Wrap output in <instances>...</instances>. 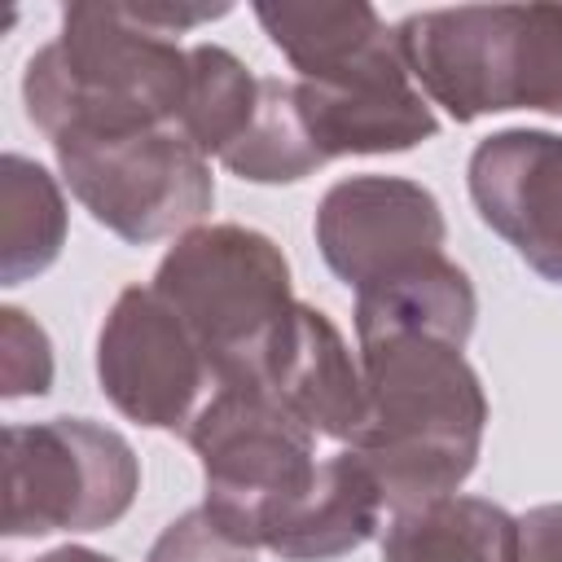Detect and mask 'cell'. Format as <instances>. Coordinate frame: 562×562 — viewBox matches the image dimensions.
Returning <instances> with one entry per match:
<instances>
[{"instance_id": "6da1fadb", "label": "cell", "mask_w": 562, "mask_h": 562, "mask_svg": "<svg viewBox=\"0 0 562 562\" xmlns=\"http://www.w3.org/2000/svg\"><path fill=\"white\" fill-rule=\"evenodd\" d=\"M369 413L347 443L391 509H413L474 474L487 395L461 347L426 334H395L360 347Z\"/></svg>"}, {"instance_id": "7a4b0ae2", "label": "cell", "mask_w": 562, "mask_h": 562, "mask_svg": "<svg viewBox=\"0 0 562 562\" xmlns=\"http://www.w3.org/2000/svg\"><path fill=\"white\" fill-rule=\"evenodd\" d=\"M184 97L189 48L145 26L132 4H66L57 40L22 75L26 119L53 145L66 136L180 127Z\"/></svg>"}, {"instance_id": "3957f363", "label": "cell", "mask_w": 562, "mask_h": 562, "mask_svg": "<svg viewBox=\"0 0 562 562\" xmlns=\"http://www.w3.org/2000/svg\"><path fill=\"white\" fill-rule=\"evenodd\" d=\"M422 97L457 123L505 110L562 119V4H465L408 13L395 26Z\"/></svg>"}, {"instance_id": "277c9868", "label": "cell", "mask_w": 562, "mask_h": 562, "mask_svg": "<svg viewBox=\"0 0 562 562\" xmlns=\"http://www.w3.org/2000/svg\"><path fill=\"white\" fill-rule=\"evenodd\" d=\"M154 290L198 338L215 386H255L299 303L281 246L241 224L180 233L154 272Z\"/></svg>"}, {"instance_id": "5b68a950", "label": "cell", "mask_w": 562, "mask_h": 562, "mask_svg": "<svg viewBox=\"0 0 562 562\" xmlns=\"http://www.w3.org/2000/svg\"><path fill=\"white\" fill-rule=\"evenodd\" d=\"M140 492L132 443L88 417L4 426V536L101 531L114 527Z\"/></svg>"}, {"instance_id": "8992f818", "label": "cell", "mask_w": 562, "mask_h": 562, "mask_svg": "<svg viewBox=\"0 0 562 562\" xmlns=\"http://www.w3.org/2000/svg\"><path fill=\"white\" fill-rule=\"evenodd\" d=\"M184 435L206 479L202 509L250 549L321 470L316 435L263 386H215Z\"/></svg>"}, {"instance_id": "52a82bcc", "label": "cell", "mask_w": 562, "mask_h": 562, "mask_svg": "<svg viewBox=\"0 0 562 562\" xmlns=\"http://www.w3.org/2000/svg\"><path fill=\"white\" fill-rule=\"evenodd\" d=\"M53 154L83 211L132 246L189 233L215 206L211 162L180 127L66 136Z\"/></svg>"}, {"instance_id": "ba28073f", "label": "cell", "mask_w": 562, "mask_h": 562, "mask_svg": "<svg viewBox=\"0 0 562 562\" xmlns=\"http://www.w3.org/2000/svg\"><path fill=\"white\" fill-rule=\"evenodd\" d=\"M97 382L136 426L189 430L215 391L211 364L154 285H127L97 334Z\"/></svg>"}, {"instance_id": "9c48e42d", "label": "cell", "mask_w": 562, "mask_h": 562, "mask_svg": "<svg viewBox=\"0 0 562 562\" xmlns=\"http://www.w3.org/2000/svg\"><path fill=\"white\" fill-rule=\"evenodd\" d=\"M443 237L435 193L404 176H347L316 206V246L351 290L443 255Z\"/></svg>"}, {"instance_id": "30bf717a", "label": "cell", "mask_w": 562, "mask_h": 562, "mask_svg": "<svg viewBox=\"0 0 562 562\" xmlns=\"http://www.w3.org/2000/svg\"><path fill=\"white\" fill-rule=\"evenodd\" d=\"M470 198L479 220L514 246V255L562 285V136L509 127L474 145Z\"/></svg>"}, {"instance_id": "8fae6325", "label": "cell", "mask_w": 562, "mask_h": 562, "mask_svg": "<svg viewBox=\"0 0 562 562\" xmlns=\"http://www.w3.org/2000/svg\"><path fill=\"white\" fill-rule=\"evenodd\" d=\"M294 105L325 162L347 154H404L439 132L430 101L404 66V53L321 83L294 79Z\"/></svg>"}, {"instance_id": "7c38bea8", "label": "cell", "mask_w": 562, "mask_h": 562, "mask_svg": "<svg viewBox=\"0 0 562 562\" xmlns=\"http://www.w3.org/2000/svg\"><path fill=\"white\" fill-rule=\"evenodd\" d=\"M255 386L281 400L312 435H325L334 443H351L369 413L364 373L351 360L338 325L307 303H294Z\"/></svg>"}, {"instance_id": "4fadbf2b", "label": "cell", "mask_w": 562, "mask_h": 562, "mask_svg": "<svg viewBox=\"0 0 562 562\" xmlns=\"http://www.w3.org/2000/svg\"><path fill=\"white\" fill-rule=\"evenodd\" d=\"M382 492L356 452H338L321 461L307 492H299L285 509L263 527L259 549H272L285 562H329L360 549L382 518Z\"/></svg>"}, {"instance_id": "5bb4252c", "label": "cell", "mask_w": 562, "mask_h": 562, "mask_svg": "<svg viewBox=\"0 0 562 562\" xmlns=\"http://www.w3.org/2000/svg\"><path fill=\"white\" fill-rule=\"evenodd\" d=\"M479 299L465 277L448 255H435L426 263H413L395 277H382L364 290H356V338L378 342L395 334H426L443 338L452 347H465L474 334Z\"/></svg>"}, {"instance_id": "9a60e30c", "label": "cell", "mask_w": 562, "mask_h": 562, "mask_svg": "<svg viewBox=\"0 0 562 562\" xmlns=\"http://www.w3.org/2000/svg\"><path fill=\"white\" fill-rule=\"evenodd\" d=\"M518 518L483 496H439L395 509L382 562H514Z\"/></svg>"}, {"instance_id": "2e32d148", "label": "cell", "mask_w": 562, "mask_h": 562, "mask_svg": "<svg viewBox=\"0 0 562 562\" xmlns=\"http://www.w3.org/2000/svg\"><path fill=\"white\" fill-rule=\"evenodd\" d=\"M255 18L299 79H329L395 48V31L373 4H259Z\"/></svg>"}, {"instance_id": "e0dca14e", "label": "cell", "mask_w": 562, "mask_h": 562, "mask_svg": "<svg viewBox=\"0 0 562 562\" xmlns=\"http://www.w3.org/2000/svg\"><path fill=\"white\" fill-rule=\"evenodd\" d=\"M66 246V202L57 180L22 158L0 162V281L22 285L40 277Z\"/></svg>"}, {"instance_id": "ac0fdd59", "label": "cell", "mask_w": 562, "mask_h": 562, "mask_svg": "<svg viewBox=\"0 0 562 562\" xmlns=\"http://www.w3.org/2000/svg\"><path fill=\"white\" fill-rule=\"evenodd\" d=\"M263 97V75L246 70L228 48L220 44H193L189 48V97L180 110V132L206 154L224 158L237 136L250 127Z\"/></svg>"}, {"instance_id": "d6986e66", "label": "cell", "mask_w": 562, "mask_h": 562, "mask_svg": "<svg viewBox=\"0 0 562 562\" xmlns=\"http://www.w3.org/2000/svg\"><path fill=\"white\" fill-rule=\"evenodd\" d=\"M220 162L233 176L255 180V184H290V180H303L316 167H325V158L316 154V145L303 127L290 79H263V97H259L250 127L237 136V145Z\"/></svg>"}, {"instance_id": "ffe728a7", "label": "cell", "mask_w": 562, "mask_h": 562, "mask_svg": "<svg viewBox=\"0 0 562 562\" xmlns=\"http://www.w3.org/2000/svg\"><path fill=\"white\" fill-rule=\"evenodd\" d=\"M48 386H53L48 334L22 307H4L0 312V395L22 400V395H44Z\"/></svg>"}, {"instance_id": "44dd1931", "label": "cell", "mask_w": 562, "mask_h": 562, "mask_svg": "<svg viewBox=\"0 0 562 562\" xmlns=\"http://www.w3.org/2000/svg\"><path fill=\"white\" fill-rule=\"evenodd\" d=\"M145 562H255V549L228 536L202 505L167 522Z\"/></svg>"}, {"instance_id": "7402d4cb", "label": "cell", "mask_w": 562, "mask_h": 562, "mask_svg": "<svg viewBox=\"0 0 562 562\" xmlns=\"http://www.w3.org/2000/svg\"><path fill=\"white\" fill-rule=\"evenodd\" d=\"M514 562H562V501L518 514Z\"/></svg>"}, {"instance_id": "603a6c76", "label": "cell", "mask_w": 562, "mask_h": 562, "mask_svg": "<svg viewBox=\"0 0 562 562\" xmlns=\"http://www.w3.org/2000/svg\"><path fill=\"white\" fill-rule=\"evenodd\" d=\"M35 562H114V558H105L97 549H83V544H66V549H53V553H44Z\"/></svg>"}]
</instances>
